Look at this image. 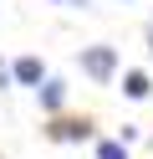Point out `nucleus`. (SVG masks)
Returning <instances> with one entry per match:
<instances>
[{"label":"nucleus","mask_w":153,"mask_h":159,"mask_svg":"<svg viewBox=\"0 0 153 159\" xmlns=\"http://www.w3.org/2000/svg\"><path fill=\"white\" fill-rule=\"evenodd\" d=\"M10 77H15V87H36L41 77H46V62H41V57H15V62H10Z\"/></svg>","instance_id":"nucleus-4"},{"label":"nucleus","mask_w":153,"mask_h":159,"mask_svg":"<svg viewBox=\"0 0 153 159\" xmlns=\"http://www.w3.org/2000/svg\"><path fill=\"white\" fill-rule=\"evenodd\" d=\"M97 159H133L122 139H97Z\"/></svg>","instance_id":"nucleus-6"},{"label":"nucleus","mask_w":153,"mask_h":159,"mask_svg":"<svg viewBox=\"0 0 153 159\" xmlns=\"http://www.w3.org/2000/svg\"><path fill=\"white\" fill-rule=\"evenodd\" d=\"M148 57H153V21H148Z\"/></svg>","instance_id":"nucleus-9"},{"label":"nucleus","mask_w":153,"mask_h":159,"mask_svg":"<svg viewBox=\"0 0 153 159\" xmlns=\"http://www.w3.org/2000/svg\"><path fill=\"white\" fill-rule=\"evenodd\" d=\"M148 93H153V77L143 72V67H128V72H122V98H128V103H143Z\"/></svg>","instance_id":"nucleus-5"},{"label":"nucleus","mask_w":153,"mask_h":159,"mask_svg":"<svg viewBox=\"0 0 153 159\" xmlns=\"http://www.w3.org/2000/svg\"><path fill=\"white\" fill-rule=\"evenodd\" d=\"M46 139H51V144H87V139H92V118L46 113Z\"/></svg>","instance_id":"nucleus-2"},{"label":"nucleus","mask_w":153,"mask_h":159,"mask_svg":"<svg viewBox=\"0 0 153 159\" xmlns=\"http://www.w3.org/2000/svg\"><path fill=\"white\" fill-rule=\"evenodd\" d=\"M36 98H41V113H61V108H66V82H61V77H41Z\"/></svg>","instance_id":"nucleus-3"},{"label":"nucleus","mask_w":153,"mask_h":159,"mask_svg":"<svg viewBox=\"0 0 153 159\" xmlns=\"http://www.w3.org/2000/svg\"><path fill=\"white\" fill-rule=\"evenodd\" d=\"M77 67H82V77H92V82H112V77H117V46H107V41L82 46Z\"/></svg>","instance_id":"nucleus-1"},{"label":"nucleus","mask_w":153,"mask_h":159,"mask_svg":"<svg viewBox=\"0 0 153 159\" xmlns=\"http://www.w3.org/2000/svg\"><path fill=\"white\" fill-rule=\"evenodd\" d=\"M51 5H66V11H87L92 0H51Z\"/></svg>","instance_id":"nucleus-7"},{"label":"nucleus","mask_w":153,"mask_h":159,"mask_svg":"<svg viewBox=\"0 0 153 159\" xmlns=\"http://www.w3.org/2000/svg\"><path fill=\"white\" fill-rule=\"evenodd\" d=\"M148 149H153V139H148Z\"/></svg>","instance_id":"nucleus-10"},{"label":"nucleus","mask_w":153,"mask_h":159,"mask_svg":"<svg viewBox=\"0 0 153 159\" xmlns=\"http://www.w3.org/2000/svg\"><path fill=\"white\" fill-rule=\"evenodd\" d=\"M0 87H15V77H10V67L0 62Z\"/></svg>","instance_id":"nucleus-8"}]
</instances>
